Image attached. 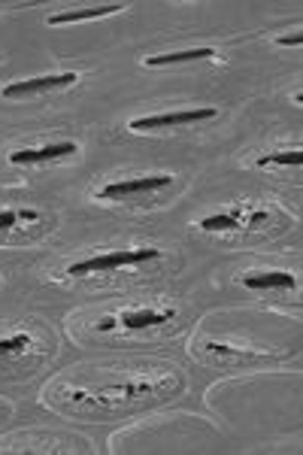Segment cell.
<instances>
[{
	"label": "cell",
	"mask_w": 303,
	"mask_h": 455,
	"mask_svg": "<svg viewBox=\"0 0 303 455\" xmlns=\"http://www.w3.org/2000/svg\"><path fill=\"white\" fill-rule=\"evenodd\" d=\"M161 259V249L140 246V249H122V252H100L92 259H83L68 267V276H94V274H113L118 267H137V264Z\"/></svg>",
	"instance_id": "cell-1"
},
{
	"label": "cell",
	"mask_w": 303,
	"mask_h": 455,
	"mask_svg": "<svg viewBox=\"0 0 303 455\" xmlns=\"http://www.w3.org/2000/svg\"><path fill=\"white\" fill-rule=\"evenodd\" d=\"M173 186V176L170 173H149V176H128V180H113L100 188L98 197L100 201H134V197H143V195H152V192H161V188H170Z\"/></svg>",
	"instance_id": "cell-2"
},
{
	"label": "cell",
	"mask_w": 303,
	"mask_h": 455,
	"mask_svg": "<svg viewBox=\"0 0 303 455\" xmlns=\"http://www.w3.org/2000/svg\"><path fill=\"white\" fill-rule=\"evenodd\" d=\"M219 116L216 107H191V109H176V113H161V116H143V119H134L128 124L137 134H146V131H167V128H186V124H197V122H212Z\"/></svg>",
	"instance_id": "cell-3"
},
{
	"label": "cell",
	"mask_w": 303,
	"mask_h": 455,
	"mask_svg": "<svg viewBox=\"0 0 303 455\" xmlns=\"http://www.w3.org/2000/svg\"><path fill=\"white\" fill-rule=\"evenodd\" d=\"M173 319V310H152V307H140V310H124L109 319H100V331H113V328H124V331H143V328L167 325Z\"/></svg>",
	"instance_id": "cell-4"
},
{
	"label": "cell",
	"mask_w": 303,
	"mask_h": 455,
	"mask_svg": "<svg viewBox=\"0 0 303 455\" xmlns=\"http://www.w3.org/2000/svg\"><path fill=\"white\" fill-rule=\"evenodd\" d=\"M76 73H49V76H34V79H19V83H10L4 88L6 100H25L34 98V94H46V92H58V88H68L76 83Z\"/></svg>",
	"instance_id": "cell-5"
},
{
	"label": "cell",
	"mask_w": 303,
	"mask_h": 455,
	"mask_svg": "<svg viewBox=\"0 0 303 455\" xmlns=\"http://www.w3.org/2000/svg\"><path fill=\"white\" fill-rule=\"evenodd\" d=\"M79 152V143L73 140H58V143H46L36 146V149H16L10 152V164L25 167V164H46V161H58V158H70Z\"/></svg>",
	"instance_id": "cell-6"
},
{
	"label": "cell",
	"mask_w": 303,
	"mask_h": 455,
	"mask_svg": "<svg viewBox=\"0 0 303 455\" xmlns=\"http://www.w3.org/2000/svg\"><path fill=\"white\" fill-rule=\"evenodd\" d=\"M240 283H243V289H252V291L294 289V285H298V276L288 274V270H258V274H246Z\"/></svg>",
	"instance_id": "cell-7"
},
{
	"label": "cell",
	"mask_w": 303,
	"mask_h": 455,
	"mask_svg": "<svg viewBox=\"0 0 303 455\" xmlns=\"http://www.w3.org/2000/svg\"><path fill=\"white\" fill-rule=\"evenodd\" d=\"M124 4H103V6H85V10H68L58 12V16L49 19V25H76V21H92V19H107L122 12Z\"/></svg>",
	"instance_id": "cell-8"
},
{
	"label": "cell",
	"mask_w": 303,
	"mask_h": 455,
	"mask_svg": "<svg viewBox=\"0 0 303 455\" xmlns=\"http://www.w3.org/2000/svg\"><path fill=\"white\" fill-rule=\"evenodd\" d=\"M206 58H216V49L201 46V49H182V52H164L146 58V68H170V64H186V61H206Z\"/></svg>",
	"instance_id": "cell-9"
},
{
	"label": "cell",
	"mask_w": 303,
	"mask_h": 455,
	"mask_svg": "<svg viewBox=\"0 0 303 455\" xmlns=\"http://www.w3.org/2000/svg\"><path fill=\"white\" fill-rule=\"evenodd\" d=\"M43 212L31 210V207H21V210H0V231H12L19 225H34L40 222Z\"/></svg>",
	"instance_id": "cell-10"
},
{
	"label": "cell",
	"mask_w": 303,
	"mask_h": 455,
	"mask_svg": "<svg viewBox=\"0 0 303 455\" xmlns=\"http://www.w3.org/2000/svg\"><path fill=\"white\" fill-rule=\"evenodd\" d=\"M201 228L210 234H219V231H243V219L240 212L231 210V212H216V216H206L201 219Z\"/></svg>",
	"instance_id": "cell-11"
},
{
	"label": "cell",
	"mask_w": 303,
	"mask_h": 455,
	"mask_svg": "<svg viewBox=\"0 0 303 455\" xmlns=\"http://www.w3.org/2000/svg\"><path fill=\"white\" fill-rule=\"evenodd\" d=\"M303 152L300 149H285V152H270V156L258 158V167H300Z\"/></svg>",
	"instance_id": "cell-12"
},
{
	"label": "cell",
	"mask_w": 303,
	"mask_h": 455,
	"mask_svg": "<svg viewBox=\"0 0 303 455\" xmlns=\"http://www.w3.org/2000/svg\"><path fill=\"white\" fill-rule=\"evenodd\" d=\"M31 334H10V337H0V358L6 355H16V352L31 349Z\"/></svg>",
	"instance_id": "cell-13"
},
{
	"label": "cell",
	"mask_w": 303,
	"mask_h": 455,
	"mask_svg": "<svg viewBox=\"0 0 303 455\" xmlns=\"http://www.w3.org/2000/svg\"><path fill=\"white\" fill-rule=\"evenodd\" d=\"M243 219V228H255V225H264L267 222V210H236Z\"/></svg>",
	"instance_id": "cell-14"
},
{
	"label": "cell",
	"mask_w": 303,
	"mask_h": 455,
	"mask_svg": "<svg viewBox=\"0 0 303 455\" xmlns=\"http://www.w3.org/2000/svg\"><path fill=\"white\" fill-rule=\"evenodd\" d=\"M279 46H300L303 43V34H291V36H279Z\"/></svg>",
	"instance_id": "cell-15"
}]
</instances>
